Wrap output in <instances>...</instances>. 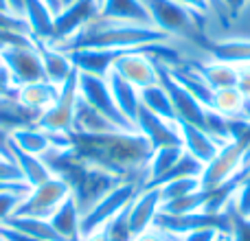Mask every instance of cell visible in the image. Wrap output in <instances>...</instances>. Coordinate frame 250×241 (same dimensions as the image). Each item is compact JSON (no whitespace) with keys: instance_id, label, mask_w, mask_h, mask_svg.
<instances>
[{"instance_id":"obj_1","label":"cell","mask_w":250,"mask_h":241,"mask_svg":"<svg viewBox=\"0 0 250 241\" xmlns=\"http://www.w3.org/2000/svg\"><path fill=\"white\" fill-rule=\"evenodd\" d=\"M70 149L90 167L104 169L123 182H136L143 186L154 147L138 132H110L92 136L70 132Z\"/></svg>"},{"instance_id":"obj_2","label":"cell","mask_w":250,"mask_h":241,"mask_svg":"<svg viewBox=\"0 0 250 241\" xmlns=\"http://www.w3.org/2000/svg\"><path fill=\"white\" fill-rule=\"evenodd\" d=\"M169 35L147 24H127V22L104 20L97 16L82 33H77L64 51H79V48H108V51H132L147 44L169 42Z\"/></svg>"},{"instance_id":"obj_3","label":"cell","mask_w":250,"mask_h":241,"mask_svg":"<svg viewBox=\"0 0 250 241\" xmlns=\"http://www.w3.org/2000/svg\"><path fill=\"white\" fill-rule=\"evenodd\" d=\"M154 226L158 230H163V233L171 235V237H185L187 233H193V230H200V228H215L222 235H229L230 204L220 213L198 211V213H187V215H169V213L158 211Z\"/></svg>"},{"instance_id":"obj_4","label":"cell","mask_w":250,"mask_h":241,"mask_svg":"<svg viewBox=\"0 0 250 241\" xmlns=\"http://www.w3.org/2000/svg\"><path fill=\"white\" fill-rule=\"evenodd\" d=\"M138 191H141V184H136V182H121L117 189H112L104 200H99L90 211L82 215V221H79V235L86 237V235L104 228L112 217H117L119 213L129 206V202L136 198Z\"/></svg>"},{"instance_id":"obj_5","label":"cell","mask_w":250,"mask_h":241,"mask_svg":"<svg viewBox=\"0 0 250 241\" xmlns=\"http://www.w3.org/2000/svg\"><path fill=\"white\" fill-rule=\"evenodd\" d=\"M70 198V189L62 178L53 176L51 180L42 182V184L29 189V193L20 200L16 213L13 215H24V217H40V220H48L53 213L57 211L62 202Z\"/></svg>"},{"instance_id":"obj_6","label":"cell","mask_w":250,"mask_h":241,"mask_svg":"<svg viewBox=\"0 0 250 241\" xmlns=\"http://www.w3.org/2000/svg\"><path fill=\"white\" fill-rule=\"evenodd\" d=\"M77 90H79V99H82L83 103H88L90 108H95L97 112H101L104 117H108L119 129H121V132H136V125H134L132 120L125 119L121 114V110L117 108V103H114V99H112V92H110V86H108L105 79L79 73Z\"/></svg>"},{"instance_id":"obj_7","label":"cell","mask_w":250,"mask_h":241,"mask_svg":"<svg viewBox=\"0 0 250 241\" xmlns=\"http://www.w3.org/2000/svg\"><path fill=\"white\" fill-rule=\"evenodd\" d=\"M158 64V61H156ZM158 81L163 83V88L167 90L169 101L173 105V114H176V120H182V123H191L198 125V127L204 129L207 125V117H208V108L198 101L176 77L171 75V70L165 64H158Z\"/></svg>"},{"instance_id":"obj_8","label":"cell","mask_w":250,"mask_h":241,"mask_svg":"<svg viewBox=\"0 0 250 241\" xmlns=\"http://www.w3.org/2000/svg\"><path fill=\"white\" fill-rule=\"evenodd\" d=\"M154 29L171 35H187L195 29V16L191 9L176 0H141Z\"/></svg>"},{"instance_id":"obj_9","label":"cell","mask_w":250,"mask_h":241,"mask_svg":"<svg viewBox=\"0 0 250 241\" xmlns=\"http://www.w3.org/2000/svg\"><path fill=\"white\" fill-rule=\"evenodd\" d=\"M99 16V0H75L68 7H62L53 20V33L48 42L64 46L77 33H82Z\"/></svg>"},{"instance_id":"obj_10","label":"cell","mask_w":250,"mask_h":241,"mask_svg":"<svg viewBox=\"0 0 250 241\" xmlns=\"http://www.w3.org/2000/svg\"><path fill=\"white\" fill-rule=\"evenodd\" d=\"M77 79H79V73L75 70L68 81L60 88V95H57L55 103L40 114L38 125L42 129H46V132H62V134L73 132L75 108H77V101H79Z\"/></svg>"},{"instance_id":"obj_11","label":"cell","mask_w":250,"mask_h":241,"mask_svg":"<svg viewBox=\"0 0 250 241\" xmlns=\"http://www.w3.org/2000/svg\"><path fill=\"white\" fill-rule=\"evenodd\" d=\"M0 60L7 66L11 81L16 88L26 86L33 81H42L44 79V68L40 53L33 44H22V46H7L0 53Z\"/></svg>"},{"instance_id":"obj_12","label":"cell","mask_w":250,"mask_h":241,"mask_svg":"<svg viewBox=\"0 0 250 241\" xmlns=\"http://www.w3.org/2000/svg\"><path fill=\"white\" fill-rule=\"evenodd\" d=\"M112 70L117 75H121L125 81L136 86L138 90H145V88L158 83V64L143 51V46L125 51L117 60Z\"/></svg>"},{"instance_id":"obj_13","label":"cell","mask_w":250,"mask_h":241,"mask_svg":"<svg viewBox=\"0 0 250 241\" xmlns=\"http://www.w3.org/2000/svg\"><path fill=\"white\" fill-rule=\"evenodd\" d=\"M136 132L149 141L154 147H165V145H182L180 142V127L178 120H169L163 117H156L149 110L141 108L136 117Z\"/></svg>"},{"instance_id":"obj_14","label":"cell","mask_w":250,"mask_h":241,"mask_svg":"<svg viewBox=\"0 0 250 241\" xmlns=\"http://www.w3.org/2000/svg\"><path fill=\"white\" fill-rule=\"evenodd\" d=\"M160 204H163L160 189H143L136 193V198L127 206V224L134 237L154 226V220L160 211Z\"/></svg>"},{"instance_id":"obj_15","label":"cell","mask_w":250,"mask_h":241,"mask_svg":"<svg viewBox=\"0 0 250 241\" xmlns=\"http://www.w3.org/2000/svg\"><path fill=\"white\" fill-rule=\"evenodd\" d=\"M35 48H38L40 60H42L44 79L51 81L53 86L62 88L70 79V75L77 70L73 66L70 55L64 48L55 46V44H51V42H35Z\"/></svg>"},{"instance_id":"obj_16","label":"cell","mask_w":250,"mask_h":241,"mask_svg":"<svg viewBox=\"0 0 250 241\" xmlns=\"http://www.w3.org/2000/svg\"><path fill=\"white\" fill-rule=\"evenodd\" d=\"M178 127H180V142L185 147V151L189 156H193L195 160H200L204 167L220 154L222 142L217 138H213L207 129L191 123H182V120H178Z\"/></svg>"},{"instance_id":"obj_17","label":"cell","mask_w":250,"mask_h":241,"mask_svg":"<svg viewBox=\"0 0 250 241\" xmlns=\"http://www.w3.org/2000/svg\"><path fill=\"white\" fill-rule=\"evenodd\" d=\"M73 60V66L83 75L105 79L112 73L117 60L125 51H108V48H79V51H66Z\"/></svg>"},{"instance_id":"obj_18","label":"cell","mask_w":250,"mask_h":241,"mask_svg":"<svg viewBox=\"0 0 250 241\" xmlns=\"http://www.w3.org/2000/svg\"><path fill=\"white\" fill-rule=\"evenodd\" d=\"M38 120L40 112L20 103L16 92L13 95H0V127L7 129L9 134H13L16 129L29 127V125H38Z\"/></svg>"},{"instance_id":"obj_19","label":"cell","mask_w":250,"mask_h":241,"mask_svg":"<svg viewBox=\"0 0 250 241\" xmlns=\"http://www.w3.org/2000/svg\"><path fill=\"white\" fill-rule=\"evenodd\" d=\"M99 18L114 22H127V24H147L151 26L149 16L141 0H101Z\"/></svg>"},{"instance_id":"obj_20","label":"cell","mask_w":250,"mask_h":241,"mask_svg":"<svg viewBox=\"0 0 250 241\" xmlns=\"http://www.w3.org/2000/svg\"><path fill=\"white\" fill-rule=\"evenodd\" d=\"M105 81H108L112 99H114V103H117V108L121 110V114L136 125L138 110H141V90H138L136 86H132L129 81H125L121 75H117L114 70L105 77Z\"/></svg>"},{"instance_id":"obj_21","label":"cell","mask_w":250,"mask_h":241,"mask_svg":"<svg viewBox=\"0 0 250 241\" xmlns=\"http://www.w3.org/2000/svg\"><path fill=\"white\" fill-rule=\"evenodd\" d=\"M9 160H11V162L18 167L22 182H24V184H29L31 189L53 178L51 171H48V167L44 164V160L40 158V156L26 154V151H22L20 147H16L13 142H9Z\"/></svg>"},{"instance_id":"obj_22","label":"cell","mask_w":250,"mask_h":241,"mask_svg":"<svg viewBox=\"0 0 250 241\" xmlns=\"http://www.w3.org/2000/svg\"><path fill=\"white\" fill-rule=\"evenodd\" d=\"M22 16L29 24V33L33 42H48L51 40L55 13L51 11V7L44 0H24Z\"/></svg>"},{"instance_id":"obj_23","label":"cell","mask_w":250,"mask_h":241,"mask_svg":"<svg viewBox=\"0 0 250 241\" xmlns=\"http://www.w3.org/2000/svg\"><path fill=\"white\" fill-rule=\"evenodd\" d=\"M198 75L207 81V86L215 90H226V88H237V79H239V66L229 64V61H220V60H207L202 64L195 66Z\"/></svg>"},{"instance_id":"obj_24","label":"cell","mask_w":250,"mask_h":241,"mask_svg":"<svg viewBox=\"0 0 250 241\" xmlns=\"http://www.w3.org/2000/svg\"><path fill=\"white\" fill-rule=\"evenodd\" d=\"M57 95H60V88L53 86V83L46 81V79L16 88V97L20 99V103H24L26 108L35 110V112H40V114L55 103Z\"/></svg>"},{"instance_id":"obj_25","label":"cell","mask_w":250,"mask_h":241,"mask_svg":"<svg viewBox=\"0 0 250 241\" xmlns=\"http://www.w3.org/2000/svg\"><path fill=\"white\" fill-rule=\"evenodd\" d=\"M73 132L90 134L92 136V134H110V132H121V129H119L108 117H104L101 112H97L95 108H90L88 103H83V101L79 99L77 108H75Z\"/></svg>"},{"instance_id":"obj_26","label":"cell","mask_w":250,"mask_h":241,"mask_svg":"<svg viewBox=\"0 0 250 241\" xmlns=\"http://www.w3.org/2000/svg\"><path fill=\"white\" fill-rule=\"evenodd\" d=\"M79 221H82V211H79L77 202L73 200V195H70L66 202H62L60 206H57V211L48 217V224L60 235L62 241L82 237V235H79Z\"/></svg>"},{"instance_id":"obj_27","label":"cell","mask_w":250,"mask_h":241,"mask_svg":"<svg viewBox=\"0 0 250 241\" xmlns=\"http://www.w3.org/2000/svg\"><path fill=\"white\" fill-rule=\"evenodd\" d=\"M207 48L213 60L229 61V64H235V66L250 64V40H244V38L215 40V42H208Z\"/></svg>"},{"instance_id":"obj_28","label":"cell","mask_w":250,"mask_h":241,"mask_svg":"<svg viewBox=\"0 0 250 241\" xmlns=\"http://www.w3.org/2000/svg\"><path fill=\"white\" fill-rule=\"evenodd\" d=\"M11 142L16 147H20L22 151H26V154L40 156V158L53 147L51 134H48L46 129H42L40 125H29V127L16 129V132L11 134Z\"/></svg>"},{"instance_id":"obj_29","label":"cell","mask_w":250,"mask_h":241,"mask_svg":"<svg viewBox=\"0 0 250 241\" xmlns=\"http://www.w3.org/2000/svg\"><path fill=\"white\" fill-rule=\"evenodd\" d=\"M4 224L18 228L20 233L29 235L35 241H62L60 235L53 230L48 220H40V217H24V215H11Z\"/></svg>"},{"instance_id":"obj_30","label":"cell","mask_w":250,"mask_h":241,"mask_svg":"<svg viewBox=\"0 0 250 241\" xmlns=\"http://www.w3.org/2000/svg\"><path fill=\"white\" fill-rule=\"evenodd\" d=\"M208 211V191L198 189L193 193H187L182 198L167 200L160 204V213H169V215H187V213H198Z\"/></svg>"},{"instance_id":"obj_31","label":"cell","mask_w":250,"mask_h":241,"mask_svg":"<svg viewBox=\"0 0 250 241\" xmlns=\"http://www.w3.org/2000/svg\"><path fill=\"white\" fill-rule=\"evenodd\" d=\"M141 108L149 110L156 117H163L169 120H176V114H173V105L169 101L167 90L163 88V83H154V86L141 90Z\"/></svg>"},{"instance_id":"obj_32","label":"cell","mask_w":250,"mask_h":241,"mask_svg":"<svg viewBox=\"0 0 250 241\" xmlns=\"http://www.w3.org/2000/svg\"><path fill=\"white\" fill-rule=\"evenodd\" d=\"M158 189H160V195H163V202H167V200H176L202 189V180L200 178H180V180H171L167 184L158 186Z\"/></svg>"},{"instance_id":"obj_33","label":"cell","mask_w":250,"mask_h":241,"mask_svg":"<svg viewBox=\"0 0 250 241\" xmlns=\"http://www.w3.org/2000/svg\"><path fill=\"white\" fill-rule=\"evenodd\" d=\"M99 230H104V233L108 235L110 241H134V235H132L129 224H127V208L119 213L117 217H112V220H110L108 224H105L104 228H99Z\"/></svg>"},{"instance_id":"obj_34","label":"cell","mask_w":250,"mask_h":241,"mask_svg":"<svg viewBox=\"0 0 250 241\" xmlns=\"http://www.w3.org/2000/svg\"><path fill=\"white\" fill-rule=\"evenodd\" d=\"M230 241H250V215H242L235 211L233 202H230Z\"/></svg>"},{"instance_id":"obj_35","label":"cell","mask_w":250,"mask_h":241,"mask_svg":"<svg viewBox=\"0 0 250 241\" xmlns=\"http://www.w3.org/2000/svg\"><path fill=\"white\" fill-rule=\"evenodd\" d=\"M0 31H9V33H20V35H29V24L22 16H16L11 11H0Z\"/></svg>"},{"instance_id":"obj_36","label":"cell","mask_w":250,"mask_h":241,"mask_svg":"<svg viewBox=\"0 0 250 241\" xmlns=\"http://www.w3.org/2000/svg\"><path fill=\"white\" fill-rule=\"evenodd\" d=\"M24 195L26 193H18V191H0V224L7 221L16 213L18 204H20V200Z\"/></svg>"},{"instance_id":"obj_37","label":"cell","mask_w":250,"mask_h":241,"mask_svg":"<svg viewBox=\"0 0 250 241\" xmlns=\"http://www.w3.org/2000/svg\"><path fill=\"white\" fill-rule=\"evenodd\" d=\"M217 2L224 7V11H226V16L229 18H239L242 16V11L250 4V0H217Z\"/></svg>"},{"instance_id":"obj_38","label":"cell","mask_w":250,"mask_h":241,"mask_svg":"<svg viewBox=\"0 0 250 241\" xmlns=\"http://www.w3.org/2000/svg\"><path fill=\"white\" fill-rule=\"evenodd\" d=\"M217 235L222 233L215 228H200V230H193V233H187L185 237H180V241H215Z\"/></svg>"},{"instance_id":"obj_39","label":"cell","mask_w":250,"mask_h":241,"mask_svg":"<svg viewBox=\"0 0 250 241\" xmlns=\"http://www.w3.org/2000/svg\"><path fill=\"white\" fill-rule=\"evenodd\" d=\"M176 2L185 4L187 9H191V11L198 13V16H207V13L211 11V0H176Z\"/></svg>"},{"instance_id":"obj_40","label":"cell","mask_w":250,"mask_h":241,"mask_svg":"<svg viewBox=\"0 0 250 241\" xmlns=\"http://www.w3.org/2000/svg\"><path fill=\"white\" fill-rule=\"evenodd\" d=\"M237 90L250 101V64L239 66V79H237Z\"/></svg>"},{"instance_id":"obj_41","label":"cell","mask_w":250,"mask_h":241,"mask_svg":"<svg viewBox=\"0 0 250 241\" xmlns=\"http://www.w3.org/2000/svg\"><path fill=\"white\" fill-rule=\"evenodd\" d=\"M134 241H169V235L163 233V230H158L156 226H151V228L143 230L141 235H136Z\"/></svg>"},{"instance_id":"obj_42","label":"cell","mask_w":250,"mask_h":241,"mask_svg":"<svg viewBox=\"0 0 250 241\" xmlns=\"http://www.w3.org/2000/svg\"><path fill=\"white\" fill-rule=\"evenodd\" d=\"M16 92V86L11 81V75H9L7 66L0 64V95H13Z\"/></svg>"},{"instance_id":"obj_43","label":"cell","mask_w":250,"mask_h":241,"mask_svg":"<svg viewBox=\"0 0 250 241\" xmlns=\"http://www.w3.org/2000/svg\"><path fill=\"white\" fill-rule=\"evenodd\" d=\"M9 142H11V134L0 127V156L4 158H9Z\"/></svg>"},{"instance_id":"obj_44","label":"cell","mask_w":250,"mask_h":241,"mask_svg":"<svg viewBox=\"0 0 250 241\" xmlns=\"http://www.w3.org/2000/svg\"><path fill=\"white\" fill-rule=\"evenodd\" d=\"M7 4H9V9H11L16 16H22V11H24V0H7Z\"/></svg>"},{"instance_id":"obj_45","label":"cell","mask_w":250,"mask_h":241,"mask_svg":"<svg viewBox=\"0 0 250 241\" xmlns=\"http://www.w3.org/2000/svg\"><path fill=\"white\" fill-rule=\"evenodd\" d=\"M82 241H110V239H108V235H105L104 230H95V233L82 237Z\"/></svg>"},{"instance_id":"obj_46","label":"cell","mask_w":250,"mask_h":241,"mask_svg":"<svg viewBox=\"0 0 250 241\" xmlns=\"http://www.w3.org/2000/svg\"><path fill=\"white\" fill-rule=\"evenodd\" d=\"M44 2H46L48 7H51V11L55 13V16L60 13V9H62V2H60V0H44Z\"/></svg>"},{"instance_id":"obj_47","label":"cell","mask_w":250,"mask_h":241,"mask_svg":"<svg viewBox=\"0 0 250 241\" xmlns=\"http://www.w3.org/2000/svg\"><path fill=\"white\" fill-rule=\"evenodd\" d=\"M0 11H11V9H9V4H7V0H0Z\"/></svg>"},{"instance_id":"obj_48","label":"cell","mask_w":250,"mask_h":241,"mask_svg":"<svg viewBox=\"0 0 250 241\" xmlns=\"http://www.w3.org/2000/svg\"><path fill=\"white\" fill-rule=\"evenodd\" d=\"M215 241H230V239H229V235H217Z\"/></svg>"},{"instance_id":"obj_49","label":"cell","mask_w":250,"mask_h":241,"mask_svg":"<svg viewBox=\"0 0 250 241\" xmlns=\"http://www.w3.org/2000/svg\"><path fill=\"white\" fill-rule=\"evenodd\" d=\"M60 2H62V7H68V4H73L75 0H60Z\"/></svg>"},{"instance_id":"obj_50","label":"cell","mask_w":250,"mask_h":241,"mask_svg":"<svg viewBox=\"0 0 250 241\" xmlns=\"http://www.w3.org/2000/svg\"><path fill=\"white\" fill-rule=\"evenodd\" d=\"M169 241H180V237H171V235H169Z\"/></svg>"},{"instance_id":"obj_51","label":"cell","mask_w":250,"mask_h":241,"mask_svg":"<svg viewBox=\"0 0 250 241\" xmlns=\"http://www.w3.org/2000/svg\"><path fill=\"white\" fill-rule=\"evenodd\" d=\"M68 241H82V237H75V239H68Z\"/></svg>"},{"instance_id":"obj_52","label":"cell","mask_w":250,"mask_h":241,"mask_svg":"<svg viewBox=\"0 0 250 241\" xmlns=\"http://www.w3.org/2000/svg\"><path fill=\"white\" fill-rule=\"evenodd\" d=\"M2 48H4V46H2V44H0V53H2Z\"/></svg>"}]
</instances>
